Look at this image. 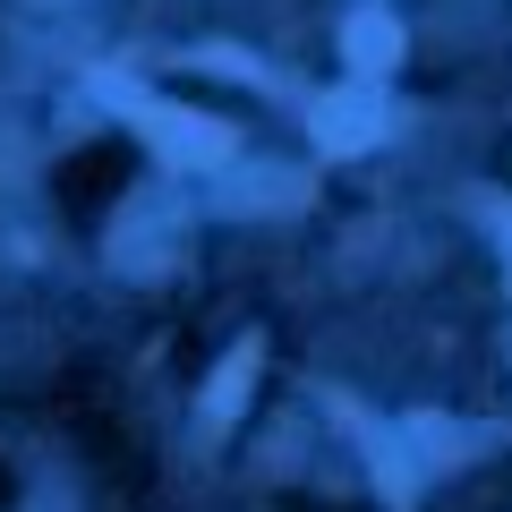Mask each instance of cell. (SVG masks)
<instances>
[{"mask_svg":"<svg viewBox=\"0 0 512 512\" xmlns=\"http://www.w3.org/2000/svg\"><path fill=\"white\" fill-rule=\"evenodd\" d=\"M137 128H146L163 154H180V163H222V154H231V128L197 120V111H171V103H137Z\"/></svg>","mask_w":512,"mask_h":512,"instance_id":"obj_1","label":"cell"},{"mask_svg":"<svg viewBox=\"0 0 512 512\" xmlns=\"http://www.w3.org/2000/svg\"><path fill=\"white\" fill-rule=\"evenodd\" d=\"M376 137H384V103L367 86L316 103V146H325V154H359V146H376Z\"/></svg>","mask_w":512,"mask_h":512,"instance_id":"obj_2","label":"cell"},{"mask_svg":"<svg viewBox=\"0 0 512 512\" xmlns=\"http://www.w3.org/2000/svg\"><path fill=\"white\" fill-rule=\"evenodd\" d=\"M342 52L359 77H384L393 60H402V18H384V9H359V18L342 26Z\"/></svg>","mask_w":512,"mask_h":512,"instance_id":"obj_3","label":"cell"},{"mask_svg":"<svg viewBox=\"0 0 512 512\" xmlns=\"http://www.w3.org/2000/svg\"><path fill=\"white\" fill-rule=\"evenodd\" d=\"M248 376H256V342H239V350H231V359H222V376H214V384H205V419H214V427H222V419H231V410H239V402H248Z\"/></svg>","mask_w":512,"mask_h":512,"instance_id":"obj_4","label":"cell"},{"mask_svg":"<svg viewBox=\"0 0 512 512\" xmlns=\"http://www.w3.org/2000/svg\"><path fill=\"white\" fill-rule=\"evenodd\" d=\"M495 231H504V274H512V205H504V214H495Z\"/></svg>","mask_w":512,"mask_h":512,"instance_id":"obj_5","label":"cell"}]
</instances>
